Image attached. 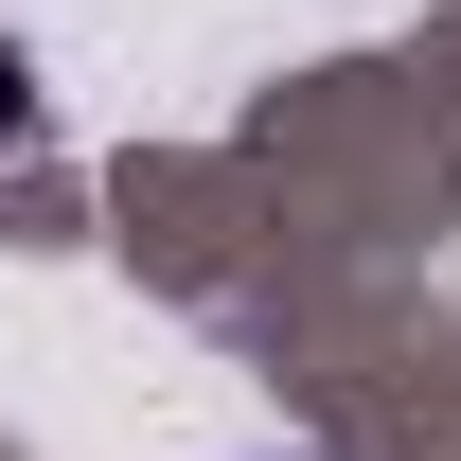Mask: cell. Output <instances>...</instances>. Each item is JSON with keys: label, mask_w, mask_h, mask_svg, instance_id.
<instances>
[{"label": "cell", "mask_w": 461, "mask_h": 461, "mask_svg": "<svg viewBox=\"0 0 461 461\" xmlns=\"http://www.w3.org/2000/svg\"><path fill=\"white\" fill-rule=\"evenodd\" d=\"M18 124H36V71H18V54H0V142H18Z\"/></svg>", "instance_id": "obj_1"}]
</instances>
